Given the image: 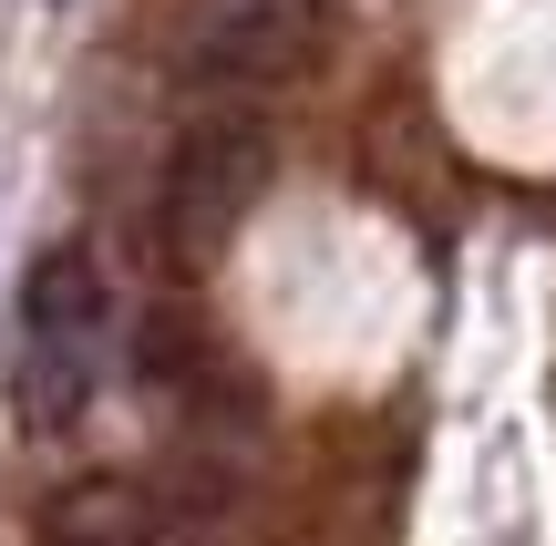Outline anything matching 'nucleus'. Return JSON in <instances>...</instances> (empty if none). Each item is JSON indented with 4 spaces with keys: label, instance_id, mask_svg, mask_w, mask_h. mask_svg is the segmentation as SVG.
<instances>
[{
    "label": "nucleus",
    "instance_id": "1",
    "mask_svg": "<svg viewBox=\"0 0 556 546\" xmlns=\"http://www.w3.org/2000/svg\"><path fill=\"white\" fill-rule=\"evenodd\" d=\"M278 165V135L268 114H248V103H217V114H197L176 135V155H165V186H155V238H165V268H197L206 247L227 238V227L258 206Z\"/></svg>",
    "mask_w": 556,
    "mask_h": 546
},
{
    "label": "nucleus",
    "instance_id": "2",
    "mask_svg": "<svg viewBox=\"0 0 556 546\" xmlns=\"http://www.w3.org/2000/svg\"><path fill=\"white\" fill-rule=\"evenodd\" d=\"M319 31H330V0H206L197 73L217 93H268L278 73H299L319 52Z\"/></svg>",
    "mask_w": 556,
    "mask_h": 546
},
{
    "label": "nucleus",
    "instance_id": "3",
    "mask_svg": "<svg viewBox=\"0 0 556 546\" xmlns=\"http://www.w3.org/2000/svg\"><path fill=\"white\" fill-rule=\"evenodd\" d=\"M155 526H165V506L135 474H73V485H52L41 516H31L41 546H155Z\"/></svg>",
    "mask_w": 556,
    "mask_h": 546
},
{
    "label": "nucleus",
    "instance_id": "4",
    "mask_svg": "<svg viewBox=\"0 0 556 546\" xmlns=\"http://www.w3.org/2000/svg\"><path fill=\"white\" fill-rule=\"evenodd\" d=\"M93 392V341L73 330H21V423L31 433H62Z\"/></svg>",
    "mask_w": 556,
    "mask_h": 546
},
{
    "label": "nucleus",
    "instance_id": "5",
    "mask_svg": "<svg viewBox=\"0 0 556 546\" xmlns=\"http://www.w3.org/2000/svg\"><path fill=\"white\" fill-rule=\"evenodd\" d=\"M21 330H73V341H93L103 330V268L83 258V247H41L31 279H21Z\"/></svg>",
    "mask_w": 556,
    "mask_h": 546
},
{
    "label": "nucleus",
    "instance_id": "6",
    "mask_svg": "<svg viewBox=\"0 0 556 546\" xmlns=\"http://www.w3.org/2000/svg\"><path fill=\"white\" fill-rule=\"evenodd\" d=\"M135 371L144 382H186V371H197V330H186L176 309H155V320L135 330Z\"/></svg>",
    "mask_w": 556,
    "mask_h": 546
}]
</instances>
